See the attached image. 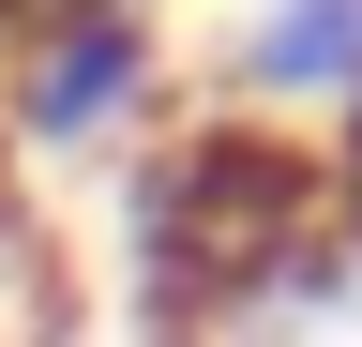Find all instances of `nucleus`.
I'll return each instance as SVG.
<instances>
[{
  "instance_id": "f257e3e1",
  "label": "nucleus",
  "mask_w": 362,
  "mask_h": 347,
  "mask_svg": "<svg viewBox=\"0 0 362 347\" xmlns=\"http://www.w3.org/2000/svg\"><path fill=\"white\" fill-rule=\"evenodd\" d=\"M121 227H136V317H151V347H211V317L272 272V257H302L332 227V166H317L287 121L197 106L181 136H151Z\"/></svg>"
},
{
  "instance_id": "f03ea898",
  "label": "nucleus",
  "mask_w": 362,
  "mask_h": 347,
  "mask_svg": "<svg viewBox=\"0 0 362 347\" xmlns=\"http://www.w3.org/2000/svg\"><path fill=\"white\" fill-rule=\"evenodd\" d=\"M151 91H166L151 16H61V0H45V16L0 30V151H90Z\"/></svg>"
},
{
  "instance_id": "7ed1b4c3",
  "label": "nucleus",
  "mask_w": 362,
  "mask_h": 347,
  "mask_svg": "<svg viewBox=\"0 0 362 347\" xmlns=\"http://www.w3.org/2000/svg\"><path fill=\"white\" fill-rule=\"evenodd\" d=\"M211 106L287 121V106H362V0H226Z\"/></svg>"
},
{
  "instance_id": "20e7f679",
  "label": "nucleus",
  "mask_w": 362,
  "mask_h": 347,
  "mask_svg": "<svg viewBox=\"0 0 362 347\" xmlns=\"http://www.w3.org/2000/svg\"><path fill=\"white\" fill-rule=\"evenodd\" d=\"M16 16H45V0H0V30H16Z\"/></svg>"
}]
</instances>
